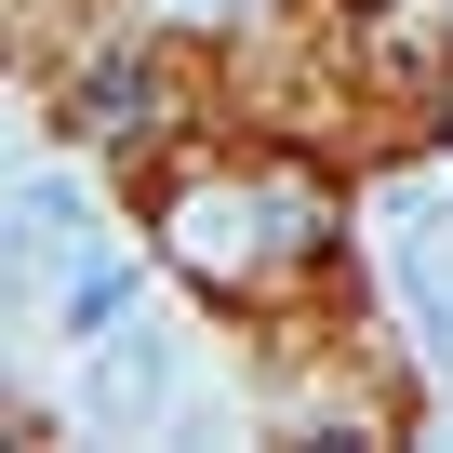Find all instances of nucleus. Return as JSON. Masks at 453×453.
Instances as JSON below:
<instances>
[{
	"instance_id": "obj_1",
	"label": "nucleus",
	"mask_w": 453,
	"mask_h": 453,
	"mask_svg": "<svg viewBox=\"0 0 453 453\" xmlns=\"http://www.w3.org/2000/svg\"><path fill=\"white\" fill-rule=\"evenodd\" d=\"M120 320H134V254H120V241H81V254L54 267V334L94 347V334H120Z\"/></svg>"
},
{
	"instance_id": "obj_2",
	"label": "nucleus",
	"mask_w": 453,
	"mask_h": 453,
	"mask_svg": "<svg viewBox=\"0 0 453 453\" xmlns=\"http://www.w3.org/2000/svg\"><path fill=\"white\" fill-rule=\"evenodd\" d=\"M107 426H134V413H160L173 400V347L160 334H94V387H81Z\"/></svg>"
},
{
	"instance_id": "obj_6",
	"label": "nucleus",
	"mask_w": 453,
	"mask_h": 453,
	"mask_svg": "<svg viewBox=\"0 0 453 453\" xmlns=\"http://www.w3.org/2000/svg\"><path fill=\"white\" fill-rule=\"evenodd\" d=\"M387 41H440V0H387Z\"/></svg>"
},
{
	"instance_id": "obj_4",
	"label": "nucleus",
	"mask_w": 453,
	"mask_h": 453,
	"mask_svg": "<svg viewBox=\"0 0 453 453\" xmlns=\"http://www.w3.org/2000/svg\"><path fill=\"white\" fill-rule=\"evenodd\" d=\"M147 67H94L81 94H67V134H94V147H120V134H147Z\"/></svg>"
},
{
	"instance_id": "obj_3",
	"label": "nucleus",
	"mask_w": 453,
	"mask_h": 453,
	"mask_svg": "<svg viewBox=\"0 0 453 453\" xmlns=\"http://www.w3.org/2000/svg\"><path fill=\"white\" fill-rule=\"evenodd\" d=\"M173 241H187V267H213V280H241L267 241H254V200H226V187H200L187 213H173Z\"/></svg>"
},
{
	"instance_id": "obj_7",
	"label": "nucleus",
	"mask_w": 453,
	"mask_h": 453,
	"mask_svg": "<svg viewBox=\"0 0 453 453\" xmlns=\"http://www.w3.org/2000/svg\"><path fill=\"white\" fill-rule=\"evenodd\" d=\"M200 14H241V0H200Z\"/></svg>"
},
{
	"instance_id": "obj_5",
	"label": "nucleus",
	"mask_w": 453,
	"mask_h": 453,
	"mask_svg": "<svg viewBox=\"0 0 453 453\" xmlns=\"http://www.w3.org/2000/svg\"><path fill=\"white\" fill-rule=\"evenodd\" d=\"M14 241H27V254H41V267H67V254H81V241H94V226H81V187H67V173H41V187H27V200H14Z\"/></svg>"
}]
</instances>
